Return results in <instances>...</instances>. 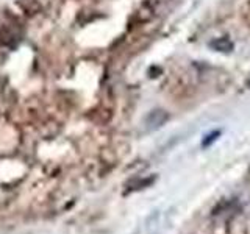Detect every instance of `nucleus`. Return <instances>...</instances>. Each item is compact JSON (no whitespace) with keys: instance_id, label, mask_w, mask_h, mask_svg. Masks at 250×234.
<instances>
[{"instance_id":"obj_1","label":"nucleus","mask_w":250,"mask_h":234,"mask_svg":"<svg viewBox=\"0 0 250 234\" xmlns=\"http://www.w3.org/2000/svg\"><path fill=\"white\" fill-rule=\"evenodd\" d=\"M211 45L216 47V49H217V50H221V52H230V50L233 49V44L229 41V39H225V38L217 39V41H214Z\"/></svg>"}]
</instances>
